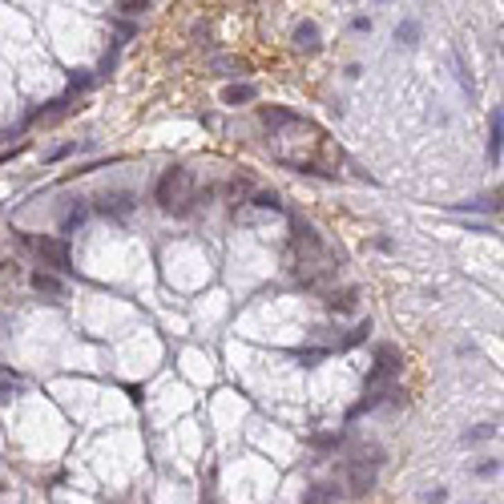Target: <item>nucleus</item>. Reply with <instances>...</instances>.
Masks as SVG:
<instances>
[{
  "label": "nucleus",
  "mask_w": 504,
  "mask_h": 504,
  "mask_svg": "<svg viewBox=\"0 0 504 504\" xmlns=\"http://www.w3.org/2000/svg\"><path fill=\"white\" fill-rule=\"evenodd\" d=\"M327 307H331L335 315H351V311L359 307V291H355V287H347V291H331V295H327Z\"/></svg>",
  "instance_id": "9d476101"
},
{
  "label": "nucleus",
  "mask_w": 504,
  "mask_h": 504,
  "mask_svg": "<svg viewBox=\"0 0 504 504\" xmlns=\"http://www.w3.org/2000/svg\"><path fill=\"white\" fill-rule=\"evenodd\" d=\"M367 335H371V323H359V327H351V335H343V339H339V351H351L355 343H363Z\"/></svg>",
  "instance_id": "4468645a"
},
{
  "label": "nucleus",
  "mask_w": 504,
  "mask_h": 504,
  "mask_svg": "<svg viewBox=\"0 0 504 504\" xmlns=\"http://www.w3.org/2000/svg\"><path fill=\"white\" fill-rule=\"evenodd\" d=\"M101 214H129L134 210V194L129 190H121V194H101Z\"/></svg>",
  "instance_id": "9b49d317"
},
{
  "label": "nucleus",
  "mask_w": 504,
  "mask_h": 504,
  "mask_svg": "<svg viewBox=\"0 0 504 504\" xmlns=\"http://www.w3.org/2000/svg\"><path fill=\"white\" fill-rule=\"evenodd\" d=\"M21 242L24 246H33V251L41 254L45 262H53L61 275H69L73 267H69V246L61 242V238H37V234H21Z\"/></svg>",
  "instance_id": "20e7f679"
},
{
  "label": "nucleus",
  "mask_w": 504,
  "mask_h": 504,
  "mask_svg": "<svg viewBox=\"0 0 504 504\" xmlns=\"http://www.w3.org/2000/svg\"><path fill=\"white\" fill-rule=\"evenodd\" d=\"M496 432H501L496 424H476L472 432H464V435H460V444H464V448H472V444H484V440H492Z\"/></svg>",
  "instance_id": "f8f14e48"
},
{
  "label": "nucleus",
  "mask_w": 504,
  "mask_h": 504,
  "mask_svg": "<svg viewBox=\"0 0 504 504\" xmlns=\"http://www.w3.org/2000/svg\"><path fill=\"white\" fill-rule=\"evenodd\" d=\"M399 371H404V355H399L391 343H384L375 351V367L367 371V391L363 395H388V391H395L391 379H395Z\"/></svg>",
  "instance_id": "f03ea898"
},
{
  "label": "nucleus",
  "mask_w": 504,
  "mask_h": 504,
  "mask_svg": "<svg viewBox=\"0 0 504 504\" xmlns=\"http://www.w3.org/2000/svg\"><path fill=\"white\" fill-rule=\"evenodd\" d=\"M351 28H355V33H371V17H355Z\"/></svg>",
  "instance_id": "5701e85b"
},
{
  "label": "nucleus",
  "mask_w": 504,
  "mask_h": 504,
  "mask_svg": "<svg viewBox=\"0 0 504 504\" xmlns=\"http://www.w3.org/2000/svg\"><path fill=\"white\" fill-rule=\"evenodd\" d=\"M254 97H258V89H254L251 81H234V85L222 89V105H251Z\"/></svg>",
  "instance_id": "6e6552de"
},
{
  "label": "nucleus",
  "mask_w": 504,
  "mask_h": 504,
  "mask_svg": "<svg viewBox=\"0 0 504 504\" xmlns=\"http://www.w3.org/2000/svg\"><path fill=\"white\" fill-rule=\"evenodd\" d=\"M258 117H262V125H267V129H287V125H295V121H298V114L282 109V105H262Z\"/></svg>",
  "instance_id": "423d86ee"
},
{
  "label": "nucleus",
  "mask_w": 504,
  "mask_h": 504,
  "mask_svg": "<svg viewBox=\"0 0 504 504\" xmlns=\"http://www.w3.org/2000/svg\"><path fill=\"white\" fill-rule=\"evenodd\" d=\"M251 206H258V210H282V202H278V194H275V190H258Z\"/></svg>",
  "instance_id": "dca6fc26"
},
{
  "label": "nucleus",
  "mask_w": 504,
  "mask_h": 504,
  "mask_svg": "<svg viewBox=\"0 0 504 504\" xmlns=\"http://www.w3.org/2000/svg\"><path fill=\"white\" fill-rule=\"evenodd\" d=\"M327 355H331V351H327V347H307V351H298V359H303V363H307V367L323 363V359H327Z\"/></svg>",
  "instance_id": "f3484780"
},
{
  "label": "nucleus",
  "mask_w": 504,
  "mask_h": 504,
  "mask_svg": "<svg viewBox=\"0 0 504 504\" xmlns=\"http://www.w3.org/2000/svg\"><path fill=\"white\" fill-rule=\"evenodd\" d=\"M85 214H89V206H73L69 214H65V222H61V226H65V234H69L73 226H81V222H85Z\"/></svg>",
  "instance_id": "a211bd4d"
},
{
  "label": "nucleus",
  "mask_w": 504,
  "mask_h": 504,
  "mask_svg": "<svg viewBox=\"0 0 504 504\" xmlns=\"http://www.w3.org/2000/svg\"><path fill=\"white\" fill-rule=\"evenodd\" d=\"M448 501V488H432L428 496H424V504H444Z\"/></svg>",
  "instance_id": "4be33fe9"
},
{
  "label": "nucleus",
  "mask_w": 504,
  "mask_h": 504,
  "mask_svg": "<svg viewBox=\"0 0 504 504\" xmlns=\"http://www.w3.org/2000/svg\"><path fill=\"white\" fill-rule=\"evenodd\" d=\"M379 456H384L379 448L351 456V464H347V488H351V496H367V492H375V476H379V464H384Z\"/></svg>",
  "instance_id": "7ed1b4c3"
},
{
  "label": "nucleus",
  "mask_w": 504,
  "mask_h": 504,
  "mask_svg": "<svg viewBox=\"0 0 504 504\" xmlns=\"http://www.w3.org/2000/svg\"><path fill=\"white\" fill-rule=\"evenodd\" d=\"M117 8H121L125 17H138V12H145V8H154V4H150V0H125V4H117Z\"/></svg>",
  "instance_id": "6ab92c4d"
},
{
  "label": "nucleus",
  "mask_w": 504,
  "mask_h": 504,
  "mask_svg": "<svg viewBox=\"0 0 504 504\" xmlns=\"http://www.w3.org/2000/svg\"><path fill=\"white\" fill-rule=\"evenodd\" d=\"M210 69L222 73V77H246V73H251V65H246L242 57H226V53H218V57L210 61Z\"/></svg>",
  "instance_id": "1a4fd4ad"
},
{
  "label": "nucleus",
  "mask_w": 504,
  "mask_h": 504,
  "mask_svg": "<svg viewBox=\"0 0 504 504\" xmlns=\"http://www.w3.org/2000/svg\"><path fill=\"white\" fill-rule=\"evenodd\" d=\"M501 138H504V117L501 109L492 114V138H488V158L492 161H501Z\"/></svg>",
  "instance_id": "ddd939ff"
},
{
  "label": "nucleus",
  "mask_w": 504,
  "mask_h": 504,
  "mask_svg": "<svg viewBox=\"0 0 504 504\" xmlns=\"http://www.w3.org/2000/svg\"><path fill=\"white\" fill-rule=\"evenodd\" d=\"M476 476H484V480H492V476H501V460H484L480 468H476Z\"/></svg>",
  "instance_id": "aec40b11"
},
{
  "label": "nucleus",
  "mask_w": 504,
  "mask_h": 504,
  "mask_svg": "<svg viewBox=\"0 0 504 504\" xmlns=\"http://www.w3.org/2000/svg\"><path fill=\"white\" fill-rule=\"evenodd\" d=\"M28 282H33V291H37V295H48V298H65V295H69L65 278L48 275V271H33V275H28Z\"/></svg>",
  "instance_id": "39448f33"
},
{
  "label": "nucleus",
  "mask_w": 504,
  "mask_h": 504,
  "mask_svg": "<svg viewBox=\"0 0 504 504\" xmlns=\"http://www.w3.org/2000/svg\"><path fill=\"white\" fill-rule=\"evenodd\" d=\"M154 198H158L161 210H170V214H190V210L198 206V190H194V174L186 170V165H170L165 174L158 178V190H154Z\"/></svg>",
  "instance_id": "f257e3e1"
},
{
  "label": "nucleus",
  "mask_w": 504,
  "mask_h": 504,
  "mask_svg": "<svg viewBox=\"0 0 504 504\" xmlns=\"http://www.w3.org/2000/svg\"><path fill=\"white\" fill-rule=\"evenodd\" d=\"M303 504H335V496H331L327 488H315V492H311V496H307Z\"/></svg>",
  "instance_id": "412c9836"
},
{
  "label": "nucleus",
  "mask_w": 504,
  "mask_h": 504,
  "mask_svg": "<svg viewBox=\"0 0 504 504\" xmlns=\"http://www.w3.org/2000/svg\"><path fill=\"white\" fill-rule=\"evenodd\" d=\"M319 45H323V41H319V24L303 21L295 28V48H298V53H319Z\"/></svg>",
  "instance_id": "0eeeda50"
},
{
  "label": "nucleus",
  "mask_w": 504,
  "mask_h": 504,
  "mask_svg": "<svg viewBox=\"0 0 504 504\" xmlns=\"http://www.w3.org/2000/svg\"><path fill=\"white\" fill-rule=\"evenodd\" d=\"M395 41H399V45H415V41H420V24L404 21L399 28H395Z\"/></svg>",
  "instance_id": "2eb2a0df"
}]
</instances>
